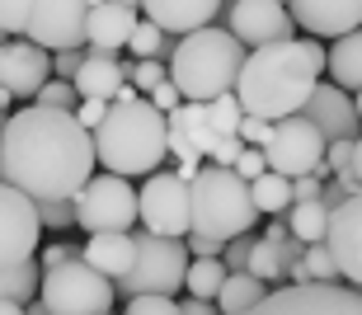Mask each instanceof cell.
Wrapping results in <instances>:
<instances>
[{
  "mask_svg": "<svg viewBox=\"0 0 362 315\" xmlns=\"http://www.w3.org/2000/svg\"><path fill=\"white\" fill-rule=\"evenodd\" d=\"M94 132L66 109H14L0 132V179L28 198H76L94 179Z\"/></svg>",
  "mask_w": 362,
  "mask_h": 315,
  "instance_id": "6da1fadb",
  "label": "cell"
},
{
  "mask_svg": "<svg viewBox=\"0 0 362 315\" xmlns=\"http://www.w3.org/2000/svg\"><path fill=\"white\" fill-rule=\"evenodd\" d=\"M325 66H329V52L315 38L269 42V47H255L245 57L235 95H240L250 118L278 123V118H292V113L306 109V99L315 95Z\"/></svg>",
  "mask_w": 362,
  "mask_h": 315,
  "instance_id": "7a4b0ae2",
  "label": "cell"
},
{
  "mask_svg": "<svg viewBox=\"0 0 362 315\" xmlns=\"http://www.w3.org/2000/svg\"><path fill=\"white\" fill-rule=\"evenodd\" d=\"M94 151L108 174H156L170 155V113H160L146 95H136L132 85L113 99V109L94 127Z\"/></svg>",
  "mask_w": 362,
  "mask_h": 315,
  "instance_id": "3957f363",
  "label": "cell"
},
{
  "mask_svg": "<svg viewBox=\"0 0 362 315\" xmlns=\"http://www.w3.org/2000/svg\"><path fill=\"white\" fill-rule=\"evenodd\" d=\"M245 42L230 28H193L184 33V42H175L170 57V81L188 104H212V99L230 95L240 85L245 71Z\"/></svg>",
  "mask_w": 362,
  "mask_h": 315,
  "instance_id": "277c9868",
  "label": "cell"
},
{
  "mask_svg": "<svg viewBox=\"0 0 362 315\" xmlns=\"http://www.w3.org/2000/svg\"><path fill=\"white\" fill-rule=\"evenodd\" d=\"M188 189H193V231H202V235L235 240V235H250L255 221L264 217L250 179H240L226 165H202Z\"/></svg>",
  "mask_w": 362,
  "mask_h": 315,
  "instance_id": "5b68a950",
  "label": "cell"
},
{
  "mask_svg": "<svg viewBox=\"0 0 362 315\" xmlns=\"http://www.w3.org/2000/svg\"><path fill=\"white\" fill-rule=\"evenodd\" d=\"M136 245V263L132 273L118 278V302L127 297H175L188 283V240H175V235H156V231H132Z\"/></svg>",
  "mask_w": 362,
  "mask_h": 315,
  "instance_id": "8992f818",
  "label": "cell"
},
{
  "mask_svg": "<svg viewBox=\"0 0 362 315\" xmlns=\"http://www.w3.org/2000/svg\"><path fill=\"white\" fill-rule=\"evenodd\" d=\"M38 302L52 315H113L118 283L104 278L99 268H90L85 259H71V263H62V268H47V273H42Z\"/></svg>",
  "mask_w": 362,
  "mask_h": 315,
  "instance_id": "52a82bcc",
  "label": "cell"
},
{
  "mask_svg": "<svg viewBox=\"0 0 362 315\" xmlns=\"http://www.w3.org/2000/svg\"><path fill=\"white\" fill-rule=\"evenodd\" d=\"M141 221V193L127 174H94L76 193V226L85 231H132Z\"/></svg>",
  "mask_w": 362,
  "mask_h": 315,
  "instance_id": "ba28073f",
  "label": "cell"
},
{
  "mask_svg": "<svg viewBox=\"0 0 362 315\" xmlns=\"http://www.w3.org/2000/svg\"><path fill=\"white\" fill-rule=\"evenodd\" d=\"M325 151H329V141L315 123H310L306 113H292V118H278L269 127V141H264V160L269 170L278 174L296 179V174H315L325 165Z\"/></svg>",
  "mask_w": 362,
  "mask_h": 315,
  "instance_id": "9c48e42d",
  "label": "cell"
},
{
  "mask_svg": "<svg viewBox=\"0 0 362 315\" xmlns=\"http://www.w3.org/2000/svg\"><path fill=\"white\" fill-rule=\"evenodd\" d=\"M245 315H362V292L349 283H287Z\"/></svg>",
  "mask_w": 362,
  "mask_h": 315,
  "instance_id": "30bf717a",
  "label": "cell"
},
{
  "mask_svg": "<svg viewBox=\"0 0 362 315\" xmlns=\"http://www.w3.org/2000/svg\"><path fill=\"white\" fill-rule=\"evenodd\" d=\"M141 226L156 235H175L184 240L193 231V189L179 170H156L141 184Z\"/></svg>",
  "mask_w": 362,
  "mask_h": 315,
  "instance_id": "8fae6325",
  "label": "cell"
},
{
  "mask_svg": "<svg viewBox=\"0 0 362 315\" xmlns=\"http://www.w3.org/2000/svg\"><path fill=\"white\" fill-rule=\"evenodd\" d=\"M94 5H104V0H33V14H28L24 38H33L38 47H47V52L85 47Z\"/></svg>",
  "mask_w": 362,
  "mask_h": 315,
  "instance_id": "7c38bea8",
  "label": "cell"
},
{
  "mask_svg": "<svg viewBox=\"0 0 362 315\" xmlns=\"http://www.w3.org/2000/svg\"><path fill=\"white\" fill-rule=\"evenodd\" d=\"M38 231H42L38 198H28L24 189L0 179V268L33 259L38 254Z\"/></svg>",
  "mask_w": 362,
  "mask_h": 315,
  "instance_id": "4fadbf2b",
  "label": "cell"
},
{
  "mask_svg": "<svg viewBox=\"0 0 362 315\" xmlns=\"http://www.w3.org/2000/svg\"><path fill=\"white\" fill-rule=\"evenodd\" d=\"M52 81V52L33 38L0 42V85L14 90V99H38V90Z\"/></svg>",
  "mask_w": 362,
  "mask_h": 315,
  "instance_id": "5bb4252c",
  "label": "cell"
},
{
  "mask_svg": "<svg viewBox=\"0 0 362 315\" xmlns=\"http://www.w3.org/2000/svg\"><path fill=\"white\" fill-rule=\"evenodd\" d=\"M292 10L287 0H235L230 5V33L245 47H269V42H287L292 38Z\"/></svg>",
  "mask_w": 362,
  "mask_h": 315,
  "instance_id": "9a60e30c",
  "label": "cell"
},
{
  "mask_svg": "<svg viewBox=\"0 0 362 315\" xmlns=\"http://www.w3.org/2000/svg\"><path fill=\"white\" fill-rule=\"evenodd\" d=\"M325 245H329V254H334V263H339V278L362 292V193H353L349 203H339L334 212H329Z\"/></svg>",
  "mask_w": 362,
  "mask_h": 315,
  "instance_id": "2e32d148",
  "label": "cell"
},
{
  "mask_svg": "<svg viewBox=\"0 0 362 315\" xmlns=\"http://www.w3.org/2000/svg\"><path fill=\"white\" fill-rule=\"evenodd\" d=\"M221 132L212 127V113H207V104H179L175 113H170V155L175 160H212V151L221 146Z\"/></svg>",
  "mask_w": 362,
  "mask_h": 315,
  "instance_id": "e0dca14e",
  "label": "cell"
},
{
  "mask_svg": "<svg viewBox=\"0 0 362 315\" xmlns=\"http://www.w3.org/2000/svg\"><path fill=\"white\" fill-rule=\"evenodd\" d=\"M301 113L325 132V141H358L362 137V118H358V109H353L349 90H339L334 81L315 85V95L306 99V109H301Z\"/></svg>",
  "mask_w": 362,
  "mask_h": 315,
  "instance_id": "ac0fdd59",
  "label": "cell"
},
{
  "mask_svg": "<svg viewBox=\"0 0 362 315\" xmlns=\"http://www.w3.org/2000/svg\"><path fill=\"white\" fill-rule=\"evenodd\" d=\"M287 10L310 38H344L362 28V0H287Z\"/></svg>",
  "mask_w": 362,
  "mask_h": 315,
  "instance_id": "d6986e66",
  "label": "cell"
},
{
  "mask_svg": "<svg viewBox=\"0 0 362 315\" xmlns=\"http://www.w3.org/2000/svg\"><path fill=\"white\" fill-rule=\"evenodd\" d=\"M76 90L81 99H122V90L132 85V66H122L118 52H104V47H85V61L76 71Z\"/></svg>",
  "mask_w": 362,
  "mask_h": 315,
  "instance_id": "ffe728a7",
  "label": "cell"
},
{
  "mask_svg": "<svg viewBox=\"0 0 362 315\" xmlns=\"http://www.w3.org/2000/svg\"><path fill=\"white\" fill-rule=\"evenodd\" d=\"M81 259L90 263V268H99L104 278H127L136 263V245H132V231H94L90 245L81 249Z\"/></svg>",
  "mask_w": 362,
  "mask_h": 315,
  "instance_id": "44dd1931",
  "label": "cell"
},
{
  "mask_svg": "<svg viewBox=\"0 0 362 315\" xmlns=\"http://www.w3.org/2000/svg\"><path fill=\"white\" fill-rule=\"evenodd\" d=\"M136 5H118V0H104V5H94L90 14V33H85V42L90 47H104V52H118V47H127L136 33Z\"/></svg>",
  "mask_w": 362,
  "mask_h": 315,
  "instance_id": "7402d4cb",
  "label": "cell"
},
{
  "mask_svg": "<svg viewBox=\"0 0 362 315\" xmlns=\"http://www.w3.org/2000/svg\"><path fill=\"white\" fill-rule=\"evenodd\" d=\"M221 5H226V0H141L146 19H156L165 33H193V28H207Z\"/></svg>",
  "mask_w": 362,
  "mask_h": 315,
  "instance_id": "603a6c76",
  "label": "cell"
},
{
  "mask_svg": "<svg viewBox=\"0 0 362 315\" xmlns=\"http://www.w3.org/2000/svg\"><path fill=\"white\" fill-rule=\"evenodd\" d=\"M325 71L334 76L339 90H353V95H358L362 90V28L334 38V47H329V66Z\"/></svg>",
  "mask_w": 362,
  "mask_h": 315,
  "instance_id": "cb8c5ba5",
  "label": "cell"
},
{
  "mask_svg": "<svg viewBox=\"0 0 362 315\" xmlns=\"http://www.w3.org/2000/svg\"><path fill=\"white\" fill-rule=\"evenodd\" d=\"M42 268L38 259H24V263H10V268H0V302H33L42 292Z\"/></svg>",
  "mask_w": 362,
  "mask_h": 315,
  "instance_id": "d4e9b609",
  "label": "cell"
},
{
  "mask_svg": "<svg viewBox=\"0 0 362 315\" xmlns=\"http://www.w3.org/2000/svg\"><path fill=\"white\" fill-rule=\"evenodd\" d=\"M269 283L255 273H230L226 287H221V297H216V306H221V315H245L250 306H259L264 297H269Z\"/></svg>",
  "mask_w": 362,
  "mask_h": 315,
  "instance_id": "484cf974",
  "label": "cell"
},
{
  "mask_svg": "<svg viewBox=\"0 0 362 315\" xmlns=\"http://www.w3.org/2000/svg\"><path fill=\"white\" fill-rule=\"evenodd\" d=\"M250 189H255V203H259V212H269V217H287V212H292V179L287 174H278V170H269V174H259L255 184H250Z\"/></svg>",
  "mask_w": 362,
  "mask_h": 315,
  "instance_id": "4316f807",
  "label": "cell"
},
{
  "mask_svg": "<svg viewBox=\"0 0 362 315\" xmlns=\"http://www.w3.org/2000/svg\"><path fill=\"white\" fill-rule=\"evenodd\" d=\"M287 278H292V283H344V278H339V263H334V254H329V245H325V240L306 245L301 263H296Z\"/></svg>",
  "mask_w": 362,
  "mask_h": 315,
  "instance_id": "83f0119b",
  "label": "cell"
},
{
  "mask_svg": "<svg viewBox=\"0 0 362 315\" xmlns=\"http://www.w3.org/2000/svg\"><path fill=\"white\" fill-rule=\"evenodd\" d=\"M287 226H292L296 240H306V245H315V240H325L329 235V207L315 198V203H292V212H287Z\"/></svg>",
  "mask_w": 362,
  "mask_h": 315,
  "instance_id": "f1b7e54d",
  "label": "cell"
},
{
  "mask_svg": "<svg viewBox=\"0 0 362 315\" xmlns=\"http://www.w3.org/2000/svg\"><path fill=\"white\" fill-rule=\"evenodd\" d=\"M226 278H230V268L221 259H193L188 263V297H202V302H216L221 297V287H226Z\"/></svg>",
  "mask_w": 362,
  "mask_h": 315,
  "instance_id": "f546056e",
  "label": "cell"
},
{
  "mask_svg": "<svg viewBox=\"0 0 362 315\" xmlns=\"http://www.w3.org/2000/svg\"><path fill=\"white\" fill-rule=\"evenodd\" d=\"M127 52L136 57V61H146V57H175V42L165 38V28L156 24V19H141L136 24V33H132V42H127Z\"/></svg>",
  "mask_w": 362,
  "mask_h": 315,
  "instance_id": "4dcf8cb0",
  "label": "cell"
},
{
  "mask_svg": "<svg viewBox=\"0 0 362 315\" xmlns=\"http://www.w3.org/2000/svg\"><path fill=\"white\" fill-rule=\"evenodd\" d=\"M207 113H212V127L221 132V137H240L245 104H240V95H235V90H230V95H221V99H212V104H207Z\"/></svg>",
  "mask_w": 362,
  "mask_h": 315,
  "instance_id": "1f68e13d",
  "label": "cell"
},
{
  "mask_svg": "<svg viewBox=\"0 0 362 315\" xmlns=\"http://www.w3.org/2000/svg\"><path fill=\"white\" fill-rule=\"evenodd\" d=\"M33 104H42V109H66V113H76V109H81V90H76L71 81H47V85L38 90V99H33Z\"/></svg>",
  "mask_w": 362,
  "mask_h": 315,
  "instance_id": "d6a6232c",
  "label": "cell"
},
{
  "mask_svg": "<svg viewBox=\"0 0 362 315\" xmlns=\"http://www.w3.org/2000/svg\"><path fill=\"white\" fill-rule=\"evenodd\" d=\"M38 217H42V231H66L76 226V198H42L38 203Z\"/></svg>",
  "mask_w": 362,
  "mask_h": 315,
  "instance_id": "836d02e7",
  "label": "cell"
},
{
  "mask_svg": "<svg viewBox=\"0 0 362 315\" xmlns=\"http://www.w3.org/2000/svg\"><path fill=\"white\" fill-rule=\"evenodd\" d=\"M28 14H33V0H0V33H10V38H24Z\"/></svg>",
  "mask_w": 362,
  "mask_h": 315,
  "instance_id": "e575fe53",
  "label": "cell"
},
{
  "mask_svg": "<svg viewBox=\"0 0 362 315\" xmlns=\"http://www.w3.org/2000/svg\"><path fill=\"white\" fill-rule=\"evenodd\" d=\"M165 81H170V76H165V61H160V57H146V61H136V66H132V85L141 90V95H151V90H156V85H165Z\"/></svg>",
  "mask_w": 362,
  "mask_h": 315,
  "instance_id": "d590c367",
  "label": "cell"
},
{
  "mask_svg": "<svg viewBox=\"0 0 362 315\" xmlns=\"http://www.w3.org/2000/svg\"><path fill=\"white\" fill-rule=\"evenodd\" d=\"M122 315H184L175 297H127Z\"/></svg>",
  "mask_w": 362,
  "mask_h": 315,
  "instance_id": "8d00e7d4",
  "label": "cell"
},
{
  "mask_svg": "<svg viewBox=\"0 0 362 315\" xmlns=\"http://www.w3.org/2000/svg\"><path fill=\"white\" fill-rule=\"evenodd\" d=\"M250 249H255V235H235L221 249V263H226L230 273H250Z\"/></svg>",
  "mask_w": 362,
  "mask_h": 315,
  "instance_id": "74e56055",
  "label": "cell"
},
{
  "mask_svg": "<svg viewBox=\"0 0 362 315\" xmlns=\"http://www.w3.org/2000/svg\"><path fill=\"white\" fill-rule=\"evenodd\" d=\"M344 170H353V141H329V151H325V165L315 170V174L329 179V174H344Z\"/></svg>",
  "mask_w": 362,
  "mask_h": 315,
  "instance_id": "f35d334b",
  "label": "cell"
},
{
  "mask_svg": "<svg viewBox=\"0 0 362 315\" xmlns=\"http://www.w3.org/2000/svg\"><path fill=\"white\" fill-rule=\"evenodd\" d=\"M235 174H240V179H250V184H255L259 174H269L264 146H245V151H240V160H235Z\"/></svg>",
  "mask_w": 362,
  "mask_h": 315,
  "instance_id": "ab89813d",
  "label": "cell"
},
{
  "mask_svg": "<svg viewBox=\"0 0 362 315\" xmlns=\"http://www.w3.org/2000/svg\"><path fill=\"white\" fill-rule=\"evenodd\" d=\"M188 254L193 259H221V249H226V240H216V235H202V231H188Z\"/></svg>",
  "mask_w": 362,
  "mask_h": 315,
  "instance_id": "60d3db41",
  "label": "cell"
},
{
  "mask_svg": "<svg viewBox=\"0 0 362 315\" xmlns=\"http://www.w3.org/2000/svg\"><path fill=\"white\" fill-rule=\"evenodd\" d=\"M81 61H85V47H62V52H52V71L62 81H76Z\"/></svg>",
  "mask_w": 362,
  "mask_h": 315,
  "instance_id": "b9f144b4",
  "label": "cell"
},
{
  "mask_svg": "<svg viewBox=\"0 0 362 315\" xmlns=\"http://www.w3.org/2000/svg\"><path fill=\"white\" fill-rule=\"evenodd\" d=\"M320 193H325V179L320 174H296L292 179V198H296V203H315Z\"/></svg>",
  "mask_w": 362,
  "mask_h": 315,
  "instance_id": "7bdbcfd3",
  "label": "cell"
},
{
  "mask_svg": "<svg viewBox=\"0 0 362 315\" xmlns=\"http://www.w3.org/2000/svg\"><path fill=\"white\" fill-rule=\"evenodd\" d=\"M108 109H113L108 99H81V109H76V118H81V123L94 132V127H99V123L108 118Z\"/></svg>",
  "mask_w": 362,
  "mask_h": 315,
  "instance_id": "ee69618b",
  "label": "cell"
},
{
  "mask_svg": "<svg viewBox=\"0 0 362 315\" xmlns=\"http://www.w3.org/2000/svg\"><path fill=\"white\" fill-rule=\"evenodd\" d=\"M151 104H156V109H160V113H175L179 109V104H184V95H179V90H175V81H165V85H156V90H151Z\"/></svg>",
  "mask_w": 362,
  "mask_h": 315,
  "instance_id": "f6af8a7d",
  "label": "cell"
},
{
  "mask_svg": "<svg viewBox=\"0 0 362 315\" xmlns=\"http://www.w3.org/2000/svg\"><path fill=\"white\" fill-rule=\"evenodd\" d=\"M269 127H273V123H264V118H250V113H245L240 141H245V146H264V141H269Z\"/></svg>",
  "mask_w": 362,
  "mask_h": 315,
  "instance_id": "bcb514c9",
  "label": "cell"
},
{
  "mask_svg": "<svg viewBox=\"0 0 362 315\" xmlns=\"http://www.w3.org/2000/svg\"><path fill=\"white\" fill-rule=\"evenodd\" d=\"M71 259H81V249H76V245H47L38 254L42 268H62V263H71Z\"/></svg>",
  "mask_w": 362,
  "mask_h": 315,
  "instance_id": "7dc6e473",
  "label": "cell"
},
{
  "mask_svg": "<svg viewBox=\"0 0 362 315\" xmlns=\"http://www.w3.org/2000/svg\"><path fill=\"white\" fill-rule=\"evenodd\" d=\"M240 151H245V141H240V137H226V141H221V146L212 151V165H226V170H235Z\"/></svg>",
  "mask_w": 362,
  "mask_h": 315,
  "instance_id": "c3c4849f",
  "label": "cell"
},
{
  "mask_svg": "<svg viewBox=\"0 0 362 315\" xmlns=\"http://www.w3.org/2000/svg\"><path fill=\"white\" fill-rule=\"evenodd\" d=\"M179 311H184V315H221V306L202 302V297H188V302H179Z\"/></svg>",
  "mask_w": 362,
  "mask_h": 315,
  "instance_id": "681fc988",
  "label": "cell"
},
{
  "mask_svg": "<svg viewBox=\"0 0 362 315\" xmlns=\"http://www.w3.org/2000/svg\"><path fill=\"white\" fill-rule=\"evenodd\" d=\"M353 174H358V184H362V137L353 141Z\"/></svg>",
  "mask_w": 362,
  "mask_h": 315,
  "instance_id": "f907efd6",
  "label": "cell"
},
{
  "mask_svg": "<svg viewBox=\"0 0 362 315\" xmlns=\"http://www.w3.org/2000/svg\"><path fill=\"white\" fill-rule=\"evenodd\" d=\"M0 315H24V302H0Z\"/></svg>",
  "mask_w": 362,
  "mask_h": 315,
  "instance_id": "816d5d0a",
  "label": "cell"
},
{
  "mask_svg": "<svg viewBox=\"0 0 362 315\" xmlns=\"http://www.w3.org/2000/svg\"><path fill=\"white\" fill-rule=\"evenodd\" d=\"M24 315H52V311H47L42 302H28V306H24Z\"/></svg>",
  "mask_w": 362,
  "mask_h": 315,
  "instance_id": "f5cc1de1",
  "label": "cell"
},
{
  "mask_svg": "<svg viewBox=\"0 0 362 315\" xmlns=\"http://www.w3.org/2000/svg\"><path fill=\"white\" fill-rule=\"evenodd\" d=\"M10 104H14V90H5V85H0V109L10 113Z\"/></svg>",
  "mask_w": 362,
  "mask_h": 315,
  "instance_id": "db71d44e",
  "label": "cell"
},
{
  "mask_svg": "<svg viewBox=\"0 0 362 315\" xmlns=\"http://www.w3.org/2000/svg\"><path fill=\"white\" fill-rule=\"evenodd\" d=\"M353 109H358V118H362V90H358V95H353Z\"/></svg>",
  "mask_w": 362,
  "mask_h": 315,
  "instance_id": "11a10c76",
  "label": "cell"
},
{
  "mask_svg": "<svg viewBox=\"0 0 362 315\" xmlns=\"http://www.w3.org/2000/svg\"><path fill=\"white\" fill-rule=\"evenodd\" d=\"M5 123H10V113H5V109H0V132H5Z\"/></svg>",
  "mask_w": 362,
  "mask_h": 315,
  "instance_id": "9f6ffc18",
  "label": "cell"
},
{
  "mask_svg": "<svg viewBox=\"0 0 362 315\" xmlns=\"http://www.w3.org/2000/svg\"><path fill=\"white\" fill-rule=\"evenodd\" d=\"M118 5H141V0H118Z\"/></svg>",
  "mask_w": 362,
  "mask_h": 315,
  "instance_id": "6f0895ef",
  "label": "cell"
}]
</instances>
